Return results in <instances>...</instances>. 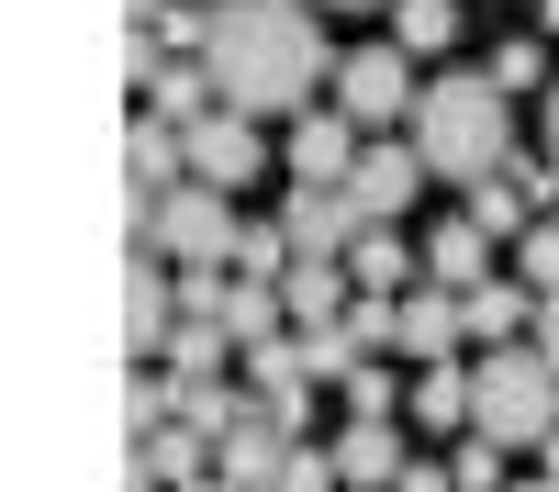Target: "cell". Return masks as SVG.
<instances>
[{
    "mask_svg": "<svg viewBox=\"0 0 559 492\" xmlns=\"http://www.w3.org/2000/svg\"><path fill=\"white\" fill-rule=\"evenodd\" d=\"M202 68H213V101L224 112H302L313 79H324V23L313 0H213V34H202Z\"/></svg>",
    "mask_w": 559,
    "mask_h": 492,
    "instance_id": "obj_1",
    "label": "cell"
},
{
    "mask_svg": "<svg viewBox=\"0 0 559 492\" xmlns=\"http://www.w3.org/2000/svg\"><path fill=\"white\" fill-rule=\"evenodd\" d=\"M414 157H426V179H459V191H481V179L515 168V101H503L481 68L426 79V101H414Z\"/></svg>",
    "mask_w": 559,
    "mask_h": 492,
    "instance_id": "obj_2",
    "label": "cell"
},
{
    "mask_svg": "<svg viewBox=\"0 0 559 492\" xmlns=\"http://www.w3.org/2000/svg\"><path fill=\"white\" fill-rule=\"evenodd\" d=\"M471 436H492L503 459H537L559 436V370L537 347H481L471 358Z\"/></svg>",
    "mask_w": 559,
    "mask_h": 492,
    "instance_id": "obj_3",
    "label": "cell"
},
{
    "mask_svg": "<svg viewBox=\"0 0 559 492\" xmlns=\"http://www.w3.org/2000/svg\"><path fill=\"white\" fill-rule=\"evenodd\" d=\"M236 236H247V213L224 202V191H202V179L134 213V247L168 257V268H224V257H236Z\"/></svg>",
    "mask_w": 559,
    "mask_h": 492,
    "instance_id": "obj_4",
    "label": "cell"
},
{
    "mask_svg": "<svg viewBox=\"0 0 559 492\" xmlns=\"http://www.w3.org/2000/svg\"><path fill=\"white\" fill-rule=\"evenodd\" d=\"M414 57L403 45H358V57H336V112L358 123V134H414Z\"/></svg>",
    "mask_w": 559,
    "mask_h": 492,
    "instance_id": "obj_5",
    "label": "cell"
},
{
    "mask_svg": "<svg viewBox=\"0 0 559 492\" xmlns=\"http://www.w3.org/2000/svg\"><path fill=\"white\" fill-rule=\"evenodd\" d=\"M168 336H179V268L134 247V257H123V358H134V370H157Z\"/></svg>",
    "mask_w": 559,
    "mask_h": 492,
    "instance_id": "obj_6",
    "label": "cell"
},
{
    "mask_svg": "<svg viewBox=\"0 0 559 492\" xmlns=\"http://www.w3.org/2000/svg\"><path fill=\"white\" fill-rule=\"evenodd\" d=\"M123 213H146V202H168V191H191V134L179 123H157V112H134L123 123Z\"/></svg>",
    "mask_w": 559,
    "mask_h": 492,
    "instance_id": "obj_7",
    "label": "cell"
},
{
    "mask_svg": "<svg viewBox=\"0 0 559 492\" xmlns=\"http://www.w3.org/2000/svg\"><path fill=\"white\" fill-rule=\"evenodd\" d=\"M414 191H426V157H414V134H369V157H358V179H347L358 224H403Z\"/></svg>",
    "mask_w": 559,
    "mask_h": 492,
    "instance_id": "obj_8",
    "label": "cell"
},
{
    "mask_svg": "<svg viewBox=\"0 0 559 492\" xmlns=\"http://www.w3.org/2000/svg\"><path fill=\"white\" fill-rule=\"evenodd\" d=\"M258 168H269V134H258L247 112H202V123H191V179H202V191L236 202Z\"/></svg>",
    "mask_w": 559,
    "mask_h": 492,
    "instance_id": "obj_9",
    "label": "cell"
},
{
    "mask_svg": "<svg viewBox=\"0 0 559 492\" xmlns=\"http://www.w3.org/2000/svg\"><path fill=\"white\" fill-rule=\"evenodd\" d=\"M280 236H292V257H313V268H347L369 224H358L347 191H292V202H280Z\"/></svg>",
    "mask_w": 559,
    "mask_h": 492,
    "instance_id": "obj_10",
    "label": "cell"
},
{
    "mask_svg": "<svg viewBox=\"0 0 559 492\" xmlns=\"http://www.w3.org/2000/svg\"><path fill=\"white\" fill-rule=\"evenodd\" d=\"M280 157H292V179H302V191H347V179H358V157H369V134H358L347 112H302Z\"/></svg>",
    "mask_w": 559,
    "mask_h": 492,
    "instance_id": "obj_11",
    "label": "cell"
},
{
    "mask_svg": "<svg viewBox=\"0 0 559 492\" xmlns=\"http://www.w3.org/2000/svg\"><path fill=\"white\" fill-rule=\"evenodd\" d=\"M213 459H224V447L202 436V425H157V436H134V492H202L213 481Z\"/></svg>",
    "mask_w": 559,
    "mask_h": 492,
    "instance_id": "obj_12",
    "label": "cell"
},
{
    "mask_svg": "<svg viewBox=\"0 0 559 492\" xmlns=\"http://www.w3.org/2000/svg\"><path fill=\"white\" fill-rule=\"evenodd\" d=\"M459 347H471V313H459V291H403V370H448Z\"/></svg>",
    "mask_w": 559,
    "mask_h": 492,
    "instance_id": "obj_13",
    "label": "cell"
},
{
    "mask_svg": "<svg viewBox=\"0 0 559 492\" xmlns=\"http://www.w3.org/2000/svg\"><path fill=\"white\" fill-rule=\"evenodd\" d=\"M459 313H471V347H526L537 336V291L515 280V268H492L481 291H459Z\"/></svg>",
    "mask_w": 559,
    "mask_h": 492,
    "instance_id": "obj_14",
    "label": "cell"
},
{
    "mask_svg": "<svg viewBox=\"0 0 559 492\" xmlns=\"http://www.w3.org/2000/svg\"><path fill=\"white\" fill-rule=\"evenodd\" d=\"M403 415H414V436H471V358H448V370H414Z\"/></svg>",
    "mask_w": 559,
    "mask_h": 492,
    "instance_id": "obj_15",
    "label": "cell"
},
{
    "mask_svg": "<svg viewBox=\"0 0 559 492\" xmlns=\"http://www.w3.org/2000/svg\"><path fill=\"white\" fill-rule=\"evenodd\" d=\"M426 280H437V291H481V280H492V236H481L471 213H448L437 236H426Z\"/></svg>",
    "mask_w": 559,
    "mask_h": 492,
    "instance_id": "obj_16",
    "label": "cell"
},
{
    "mask_svg": "<svg viewBox=\"0 0 559 492\" xmlns=\"http://www.w3.org/2000/svg\"><path fill=\"white\" fill-rule=\"evenodd\" d=\"M336 470H347V492H392L414 470V447H403V425H347L336 436Z\"/></svg>",
    "mask_w": 559,
    "mask_h": 492,
    "instance_id": "obj_17",
    "label": "cell"
},
{
    "mask_svg": "<svg viewBox=\"0 0 559 492\" xmlns=\"http://www.w3.org/2000/svg\"><path fill=\"white\" fill-rule=\"evenodd\" d=\"M414 268H426V247H403V224H369L358 257H347V280H358V291H381V302H403V291H414Z\"/></svg>",
    "mask_w": 559,
    "mask_h": 492,
    "instance_id": "obj_18",
    "label": "cell"
},
{
    "mask_svg": "<svg viewBox=\"0 0 559 492\" xmlns=\"http://www.w3.org/2000/svg\"><path fill=\"white\" fill-rule=\"evenodd\" d=\"M224 481H258V492H280V470H292V436H280L269 425V403H258V415L236 425V436H224V459H213Z\"/></svg>",
    "mask_w": 559,
    "mask_h": 492,
    "instance_id": "obj_19",
    "label": "cell"
},
{
    "mask_svg": "<svg viewBox=\"0 0 559 492\" xmlns=\"http://www.w3.org/2000/svg\"><path fill=\"white\" fill-rule=\"evenodd\" d=\"M280 302H292V336L302 325H347V302H358V280H347V268H292V280H280Z\"/></svg>",
    "mask_w": 559,
    "mask_h": 492,
    "instance_id": "obj_20",
    "label": "cell"
},
{
    "mask_svg": "<svg viewBox=\"0 0 559 492\" xmlns=\"http://www.w3.org/2000/svg\"><path fill=\"white\" fill-rule=\"evenodd\" d=\"M146 112H157V123H179V134H191L202 112H224V101H213V68H202V57H168V68H157V89H146Z\"/></svg>",
    "mask_w": 559,
    "mask_h": 492,
    "instance_id": "obj_21",
    "label": "cell"
},
{
    "mask_svg": "<svg viewBox=\"0 0 559 492\" xmlns=\"http://www.w3.org/2000/svg\"><path fill=\"white\" fill-rule=\"evenodd\" d=\"M336 392H347V425H392V415H403V392H414V381L392 370V358H358V370H347Z\"/></svg>",
    "mask_w": 559,
    "mask_h": 492,
    "instance_id": "obj_22",
    "label": "cell"
},
{
    "mask_svg": "<svg viewBox=\"0 0 559 492\" xmlns=\"http://www.w3.org/2000/svg\"><path fill=\"white\" fill-rule=\"evenodd\" d=\"M392 45L403 57H448L459 45V0H392Z\"/></svg>",
    "mask_w": 559,
    "mask_h": 492,
    "instance_id": "obj_23",
    "label": "cell"
},
{
    "mask_svg": "<svg viewBox=\"0 0 559 492\" xmlns=\"http://www.w3.org/2000/svg\"><path fill=\"white\" fill-rule=\"evenodd\" d=\"M224 358H247V347L224 336V325H179V336H168V358H157V370H168V381H224Z\"/></svg>",
    "mask_w": 559,
    "mask_h": 492,
    "instance_id": "obj_24",
    "label": "cell"
},
{
    "mask_svg": "<svg viewBox=\"0 0 559 492\" xmlns=\"http://www.w3.org/2000/svg\"><path fill=\"white\" fill-rule=\"evenodd\" d=\"M481 79L503 89V101H515V89H559V68H548V45H537V34H503V45H492V68H481Z\"/></svg>",
    "mask_w": 559,
    "mask_h": 492,
    "instance_id": "obj_25",
    "label": "cell"
},
{
    "mask_svg": "<svg viewBox=\"0 0 559 492\" xmlns=\"http://www.w3.org/2000/svg\"><path fill=\"white\" fill-rule=\"evenodd\" d=\"M313 370H302V336H269V347H247V392L258 403H292Z\"/></svg>",
    "mask_w": 559,
    "mask_h": 492,
    "instance_id": "obj_26",
    "label": "cell"
},
{
    "mask_svg": "<svg viewBox=\"0 0 559 492\" xmlns=\"http://www.w3.org/2000/svg\"><path fill=\"white\" fill-rule=\"evenodd\" d=\"M471 224H481L492 247H515L526 224H548V213H526V191H515V179H481V191H471Z\"/></svg>",
    "mask_w": 559,
    "mask_h": 492,
    "instance_id": "obj_27",
    "label": "cell"
},
{
    "mask_svg": "<svg viewBox=\"0 0 559 492\" xmlns=\"http://www.w3.org/2000/svg\"><path fill=\"white\" fill-rule=\"evenodd\" d=\"M280 313H292V302H280L269 280H236V302H224V336H236V347H269Z\"/></svg>",
    "mask_w": 559,
    "mask_h": 492,
    "instance_id": "obj_28",
    "label": "cell"
},
{
    "mask_svg": "<svg viewBox=\"0 0 559 492\" xmlns=\"http://www.w3.org/2000/svg\"><path fill=\"white\" fill-rule=\"evenodd\" d=\"M123 425H134V436L179 425V381H168V370H134V381H123Z\"/></svg>",
    "mask_w": 559,
    "mask_h": 492,
    "instance_id": "obj_29",
    "label": "cell"
},
{
    "mask_svg": "<svg viewBox=\"0 0 559 492\" xmlns=\"http://www.w3.org/2000/svg\"><path fill=\"white\" fill-rule=\"evenodd\" d=\"M515 280H526L537 302L559 291V213H548V224H526V236H515Z\"/></svg>",
    "mask_w": 559,
    "mask_h": 492,
    "instance_id": "obj_30",
    "label": "cell"
},
{
    "mask_svg": "<svg viewBox=\"0 0 559 492\" xmlns=\"http://www.w3.org/2000/svg\"><path fill=\"white\" fill-rule=\"evenodd\" d=\"M448 481H459V492H515V481H503V447H492V436H459V447H448Z\"/></svg>",
    "mask_w": 559,
    "mask_h": 492,
    "instance_id": "obj_31",
    "label": "cell"
},
{
    "mask_svg": "<svg viewBox=\"0 0 559 492\" xmlns=\"http://www.w3.org/2000/svg\"><path fill=\"white\" fill-rule=\"evenodd\" d=\"M358 358H369V347H358L347 325H302V370H313V381H347Z\"/></svg>",
    "mask_w": 559,
    "mask_h": 492,
    "instance_id": "obj_32",
    "label": "cell"
},
{
    "mask_svg": "<svg viewBox=\"0 0 559 492\" xmlns=\"http://www.w3.org/2000/svg\"><path fill=\"white\" fill-rule=\"evenodd\" d=\"M224 302H236L224 268H179V325H224Z\"/></svg>",
    "mask_w": 559,
    "mask_h": 492,
    "instance_id": "obj_33",
    "label": "cell"
},
{
    "mask_svg": "<svg viewBox=\"0 0 559 492\" xmlns=\"http://www.w3.org/2000/svg\"><path fill=\"white\" fill-rule=\"evenodd\" d=\"M280 492H347V470H336V447H313V436H292V470H280Z\"/></svg>",
    "mask_w": 559,
    "mask_h": 492,
    "instance_id": "obj_34",
    "label": "cell"
},
{
    "mask_svg": "<svg viewBox=\"0 0 559 492\" xmlns=\"http://www.w3.org/2000/svg\"><path fill=\"white\" fill-rule=\"evenodd\" d=\"M392 492H459V481H448V459H414V470H403Z\"/></svg>",
    "mask_w": 559,
    "mask_h": 492,
    "instance_id": "obj_35",
    "label": "cell"
},
{
    "mask_svg": "<svg viewBox=\"0 0 559 492\" xmlns=\"http://www.w3.org/2000/svg\"><path fill=\"white\" fill-rule=\"evenodd\" d=\"M526 347H537V358H548V370H559V291L537 302V336H526Z\"/></svg>",
    "mask_w": 559,
    "mask_h": 492,
    "instance_id": "obj_36",
    "label": "cell"
},
{
    "mask_svg": "<svg viewBox=\"0 0 559 492\" xmlns=\"http://www.w3.org/2000/svg\"><path fill=\"white\" fill-rule=\"evenodd\" d=\"M168 12H179V0H123V23H134V34H157Z\"/></svg>",
    "mask_w": 559,
    "mask_h": 492,
    "instance_id": "obj_37",
    "label": "cell"
},
{
    "mask_svg": "<svg viewBox=\"0 0 559 492\" xmlns=\"http://www.w3.org/2000/svg\"><path fill=\"white\" fill-rule=\"evenodd\" d=\"M537 134H548V168H559V89H548V101H537Z\"/></svg>",
    "mask_w": 559,
    "mask_h": 492,
    "instance_id": "obj_38",
    "label": "cell"
},
{
    "mask_svg": "<svg viewBox=\"0 0 559 492\" xmlns=\"http://www.w3.org/2000/svg\"><path fill=\"white\" fill-rule=\"evenodd\" d=\"M313 12H381V0H313Z\"/></svg>",
    "mask_w": 559,
    "mask_h": 492,
    "instance_id": "obj_39",
    "label": "cell"
},
{
    "mask_svg": "<svg viewBox=\"0 0 559 492\" xmlns=\"http://www.w3.org/2000/svg\"><path fill=\"white\" fill-rule=\"evenodd\" d=\"M202 492H258V481H224V470H213V481H202Z\"/></svg>",
    "mask_w": 559,
    "mask_h": 492,
    "instance_id": "obj_40",
    "label": "cell"
},
{
    "mask_svg": "<svg viewBox=\"0 0 559 492\" xmlns=\"http://www.w3.org/2000/svg\"><path fill=\"white\" fill-rule=\"evenodd\" d=\"M537 23H548V34H559V0H537Z\"/></svg>",
    "mask_w": 559,
    "mask_h": 492,
    "instance_id": "obj_41",
    "label": "cell"
}]
</instances>
